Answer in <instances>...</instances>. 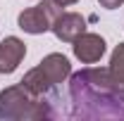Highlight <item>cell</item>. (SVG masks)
<instances>
[{
    "label": "cell",
    "instance_id": "2",
    "mask_svg": "<svg viewBox=\"0 0 124 121\" xmlns=\"http://www.w3.org/2000/svg\"><path fill=\"white\" fill-rule=\"evenodd\" d=\"M60 97H41L19 81L0 93V119L5 121H38V119H60L64 109Z\"/></svg>",
    "mask_w": 124,
    "mask_h": 121
},
{
    "label": "cell",
    "instance_id": "10",
    "mask_svg": "<svg viewBox=\"0 0 124 121\" xmlns=\"http://www.w3.org/2000/svg\"><path fill=\"white\" fill-rule=\"evenodd\" d=\"M98 2H100V7H105V10H117L124 0H98Z\"/></svg>",
    "mask_w": 124,
    "mask_h": 121
},
{
    "label": "cell",
    "instance_id": "6",
    "mask_svg": "<svg viewBox=\"0 0 124 121\" xmlns=\"http://www.w3.org/2000/svg\"><path fill=\"white\" fill-rule=\"evenodd\" d=\"M24 55H26L24 40H19L17 36H7L0 43V74H12L22 64Z\"/></svg>",
    "mask_w": 124,
    "mask_h": 121
},
{
    "label": "cell",
    "instance_id": "11",
    "mask_svg": "<svg viewBox=\"0 0 124 121\" xmlns=\"http://www.w3.org/2000/svg\"><path fill=\"white\" fill-rule=\"evenodd\" d=\"M55 2H57L60 7H69V5H77L79 0H55Z\"/></svg>",
    "mask_w": 124,
    "mask_h": 121
},
{
    "label": "cell",
    "instance_id": "4",
    "mask_svg": "<svg viewBox=\"0 0 124 121\" xmlns=\"http://www.w3.org/2000/svg\"><path fill=\"white\" fill-rule=\"evenodd\" d=\"M74 57L84 64H95L100 62V57L105 55V38L98 36V33H81L77 40H74Z\"/></svg>",
    "mask_w": 124,
    "mask_h": 121
},
{
    "label": "cell",
    "instance_id": "9",
    "mask_svg": "<svg viewBox=\"0 0 124 121\" xmlns=\"http://www.w3.org/2000/svg\"><path fill=\"white\" fill-rule=\"evenodd\" d=\"M108 71H110V76H112L119 86H124V43H119V45L112 50Z\"/></svg>",
    "mask_w": 124,
    "mask_h": 121
},
{
    "label": "cell",
    "instance_id": "3",
    "mask_svg": "<svg viewBox=\"0 0 124 121\" xmlns=\"http://www.w3.org/2000/svg\"><path fill=\"white\" fill-rule=\"evenodd\" d=\"M62 14V7L55 2V0H43L38 5H33L29 10H24L22 14L17 17V24L19 29L26 31V33H46V31L53 29V21Z\"/></svg>",
    "mask_w": 124,
    "mask_h": 121
},
{
    "label": "cell",
    "instance_id": "5",
    "mask_svg": "<svg viewBox=\"0 0 124 121\" xmlns=\"http://www.w3.org/2000/svg\"><path fill=\"white\" fill-rule=\"evenodd\" d=\"M53 33L62 43H74L79 36L86 31V19L77 12H62L55 21H53Z\"/></svg>",
    "mask_w": 124,
    "mask_h": 121
},
{
    "label": "cell",
    "instance_id": "8",
    "mask_svg": "<svg viewBox=\"0 0 124 121\" xmlns=\"http://www.w3.org/2000/svg\"><path fill=\"white\" fill-rule=\"evenodd\" d=\"M22 83H24L33 95H41V97H60L57 86H55V83L43 74V69H41V67H33L31 71H26L24 78H22Z\"/></svg>",
    "mask_w": 124,
    "mask_h": 121
},
{
    "label": "cell",
    "instance_id": "7",
    "mask_svg": "<svg viewBox=\"0 0 124 121\" xmlns=\"http://www.w3.org/2000/svg\"><path fill=\"white\" fill-rule=\"evenodd\" d=\"M38 67L43 69V74H46L55 86L64 83V81L69 78V74H72V64H69V60H67L64 55H60V52H50V55H46Z\"/></svg>",
    "mask_w": 124,
    "mask_h": 121
},
{
    "label": "cell",
    "instance_id": "1",
    "mask_svg": "<svg viewBox=\"0 0 124 121\" xmlns=\"http://www.w3.org/2000/svg\"><path fill=\"white\" fill-rule=\"evenodd\" d=\"M69 105L74 119H124V86L108 69L86 67L69 74Z\"/></svg>",
    "mask_w": 124,
    "mask_h": 121
}]
</instances>
